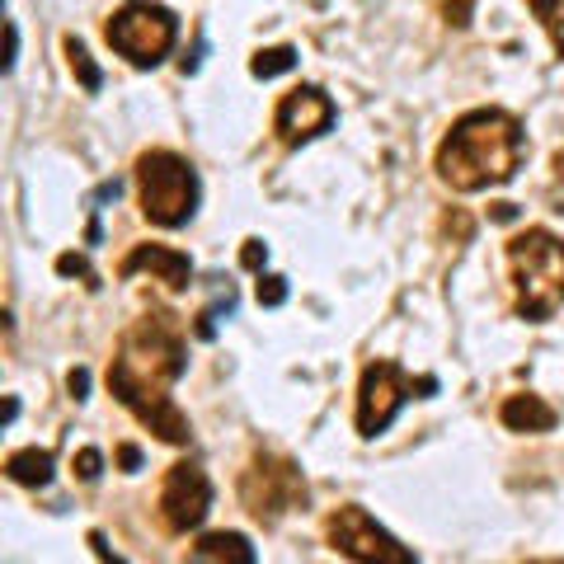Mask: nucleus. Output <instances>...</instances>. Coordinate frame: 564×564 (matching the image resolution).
Listing matches in <instances>:
<instances>
[{"instance_id": "f257e3e1", "label": "nucleus", "mask_w": 564, "mask_h": 564, "mask_svg": "<svg viewBox=\"0 0 564 564\" xmlns=\"http://www.w3.org/2000/svg\"><path fill=\"white\" fill-rule=\"evenodd\" d=\"M527 161L522 122L503 109H470L452 122V132L437 147V180L456 193H480L508 184Z\"/></svg>"}, {"instance_id": "f03ea898", "label": "nucleus", "mask_w": 564, "mask_h": 564, "mask_svg": "<svg viewBox=\"0 0 564 564\" xmlns=\"http://www.w3.org/2000/svg\"><path fill=\"white\" fill-rule=\"evenodd\" d=\"M508 273H513V306L522 321H551L564 306V240L541 226H527L508 240Z\"/></svg>"}, {"instance_id": "7ed1b4c3", "label": "nucleus", "mask_w": 564, "mask_h": 564, "mask_svg": "<svg viewBox=\"0 0 564 564\" xmlns=\"http://www.w3.org/2000/svg\"><path fill=\"white\" fill-rule=\"evenodd\" d=\"M188 367V344L184 329L170 311H151L128 329L118 358L109 367V381H132V386H174Z\"/></svg>"}, {"instance_id": "20e7f679", "label": "nucleus", "mask_w": 564, "mask_h": 564, "mask_svg": "<svg viewBox=\"0 0 564 564\" xmlns=\"http://www.w3.org/2000/svg\"><path fill=\"white\" fill-rule=\"evenodd\" d=\"M137 188H141V217L151 226H165V231L193 221V212H198V174L174 151H141Z\"/></svg>"}, {"instance_id": "39448f33", "label": "nucleus", "mask_w": 564, "mask_h": 564, "mask_svg": "<svg viewBox=\"0 0 564 564\" xmlns=\"http://www.w3.org/2000/svg\"><path fill=\"white\" fill-rule=\"evenodd\" d=\"M240 503L263 527H278L288 513L306 508V480L296 470V462H288L278 452H254V462L240 475Z\"/></svg>"}, {"instance_id": "423d86ee", "label": "nucleus", "mask_w": 564, "mask_h": 564, "mask_svg": "<svg viewBox=\"0 0 564 564\" xmlns=\"http://www.w3.org/2000/svg\"><path fill=\"white\" fill-rule=\"evenodd\" d=\"M104 39L137 70H151L170 57L174 39H180V20H174L165 6H151V0H128V6L104 24Z\"/></svg>"}, {"instance_id": "0eeeda50", "label": "nucleus", "mask_w": 564, "mask_h": 564, "mask_svg": "<svg viewBox=\"0 0 564 564\" xmlns=\"http://www.w3.org/2000/svg\"><path fill=\"white\" fill-rule=\"evenodd\" d=\"M325 541L339 551L344 560L358 564H414V551L400 545L386 527H377V518L358 503H344L325 518Z\"/></svg>"}, {"instance_id": "6e6552de", "label": "nucleus", "mask_w": 564, "mask_h": 564, "mask_svg": "<svg viewBox=\"0 0 564 564\" xmlns=\"http://www.w3.org/2000/svg\"><path fill=\"white\" fill-rule=\"evenodd\" d=\"M414 381L400 372L395 362H367L362 367V381H358V433L362 437H377L395 423V414L404 410Z\"/></svg>"}, {"instance_id": "1a4fd4ad", "label": "nucleus", "mask_w": 564, "mask_h": 564, "mask_svg": "<svg viewBox=\"0 0 564 564\" xmlns=\"http://www.w3.org/2000/svg\"><path fill=\"white\" fill-rule=\"evenodd\" d=\"M109 395L122 404V410H132L147 429L161 437V443L170 447H188V414L180 410V404L170 400V386H132V381H109Z\"/></svg>"}, {"instance_id": "9d476101", "label": "nucleus", "mask_w": 564, "mask_h": 564, "mask_svg": "<svg viewBox=\"0 0 564 564\" xmlns=\"http://www.w3.org/2000/svg\"><path fill=\"white\" fill-rule=\"evenodd\" d=\"M212 508V480L203 475V466L180 462L165 470V485H161V527L174 536L193 532Z\"/></svg>"}, {"instance_id": "9b49d317", "label": "nucleus", "mask_w": 564, "mask_h": 564, "mask_svg": "<svg viewBox=\"0 0 564 564\" xmlns=\"http://www.w3.org/2000/svg\"><path fill=\"white\" fill-rule=\"evenodd\" d=\"M334 128V104L321 85H296L292 95H282L278 113H273V132L282 147H302V141L321 137Z\"/></svg>"}, {"instance_id": "f8f14e48", "label": "nucleus", "mask_w": 564, "mask_h": 564, "mask_svg": "<svg viewBox=\"0 0 564 564\" xmlns=\"http://www.w3.org/2000/svg\"><path fill=\"white\" fill-rule=\"evenodd\" d=\"M137 273H151L155 282H165L170 292H184L193 278V263H188V254L170 250V245H137V250L118 263V278H137Z\"/></svg>"}, {"instance_id": "ddd939ff", "label": "nucleus", "mask_w": 564, "mask_h": 564, "mask_svg": "<svg viewBox=\"0 0 564 564\" xmlns=\"http://www.w3.org/2000/svg\"><path fill=\"white\" fill-rule=\"evenodd\" d=\"M499 419H503V429H513V433H551L555 423H560V414L545 404L541 395H508L503 400V410H499Z\"/></svg>"}, {"instance_id": "4468645a", "label": "nucleus", "mask_w": 564, "mask_h": 564, "mask_svg": "<svg viewBox=\"0 0 564 564\" xmlns=\"http://www.w3.org/2000/svg\"><path fill=\"white\" fill-rule=\"evenodd\" d=\"M188 560H198V564H254V545L245 541L240 532H212L203 536L198 545L188 551Z\"/></svg>"}, {"instance_id": "2eb2a0df", "label": "nucleus", "mask_w": 564, "mask_h": 564, "mask_svg": "<svg viewBox=\"0 0 564 564\" xmlns=\"http://www.w3.org/2000/svg\"><path fill=\"white\" fill-rule=\"evenodd\" d=\"M6 475L14 485H24V489H43L52 480V452H43V447L10 452L6 456Z\"/></svg>"}, {"instance_id": "dca6fc26", "label": "nucleus", "mask_w": 564, "mask_h": 564, "mask_svg": "<svg viewBox=\"0 0 564 564\" xmlns=\"http://www.w3.org/2000/svg\"><path fill=\"white\" fill-rule=\"evenodd\" d=\"M66 47V62H70V76H76L80 80V90H99V85H104V70L95 66V57H90V52H85V43H76V39H66L62 43Z\"/></svg>"}, {"instance_id": "f3484780", "label": "nucleus", "mask_w": 564, "mask_h": 564, "mask_svg": "<svg viewBox=\"0 0 564 564\" xmlns=\"http://www.w3.org/2000/svg\"><path fill=\"white\" fill-rule=\"evenodd\" d=\"M292 66H296V47H263V52H254V62H250V70H254L259 80L288 76Z\"/></svg>"}, {"instance_id": "a211bd4d", "label": "nucleus", "mask_w": 564, "mask_h": 564, "mask_svg": "<svg viewBox=\"0 0 564 564\" xmlns=\"http://www.w3.org/2000/svg\"><path fill=\"white\" fill-rule=\"evenodd\" d=\"M532 14L541 20V29L551 33V43L555 52L564 57V0H532Z\"/></svg>"}, {"instance_id": "6ab92c4d", "label": "nucleus", "mask_w": 564, "mask_h": 564, "mask_svg": "<svg viewBox=\"0 0 564 564\" xmlns=\"http://www.w3.org/2000/svg\"><path fill=\"white\" fill-rule=\"evenodd\" d=\"M475 6H480V0H437V10H443V20H447L452 29H470Z\"/></svg>"}, {"instance_id": "aec40b11", "label": "nucleus", "mask_w": 564, "mask_h": 564, "mask_svg": "<svg viewBox=\"0 0 564 564\" xmlns=\"http://www.w3.org/2000/svg\"><path fill=\"white\" fill-rule=\"evenodd\" d=\"M282 302H288V278L263 273L259 278V306H282Z\"/></svg>"}, {"instance_id": "412c9836", "label": "nucleus", "mask_w": 564, "mask_h": 564, "mask_svg": "<svg viewBox=\"0 0 564 564\" xmlns=\"http://www.w3.org/2000/svg\"><path fill=\"white\" fill-rule=\"evenodd\" d=\"M99 470H104V456H99V447H80L76 452V475L85 485H95L99 480Z\"/></svg>"}, {"instance_id": "4be33fe9", "label": "nucleus", "mask_w": 564, "mask_h": 564, "mask_svg": "<svg viewBox=\"0 0 564 564\" xmlns=\"http://www.w3.org/2000/svg\"><path fill=\"white\" fill-rule=\"evenodd\" d=\"M240 263H245V269H250V273H259L263 263H269V245H263V240H245Z\"/></svg>"}, {"instance_id": "5701e85b", "label": "nucleus", "mask_w": 564, "mask_h": 564, "mask_svg": "<svg viewBox=\"0 0 564 564\" xmlns=\"http://www.w3.org/2000/svg\"><path fill=\"white\" fill-rule=\"evenodd\" d=\"M57 273L62 278H90V263H85L80 254H62L57 259Z\"/></svg>"}, {"instance_id": "b1692460", "label": "nucleus", "mask_w": 564, "mask_h": 564, "mask_svg": "<svg viewBox=\"0 0 564 564\" xmlns=\"http://www.w3.org/2000/svg\"><path fill=\"white\" fill-rule=\"evenodd\" d=\"M66 391H70V400H85V395H90V372H85V367H76V372L66 377Z\"/></svg>"}, {"instance_id": "393cba45", "label": "nucleus", "mask_w": 564, "mask_h": 564, "mask_svg": "<svg viewBox=\"0 0 564 564\" xmlns=\"http://www.w3.org/2000/svg\"><path fill=\"white\" fill-rule=\"evenodd\" d=\"M14 57H20V29L6 24V70L14 66Z\"/></svg>"}, {"instance_id": "a878e982", "label": "nucleus", "mask_w": 564, "mask_h": 564, "mask_svg": "<svg viewBox=\"0 0 564 564\" xmlns=\"http://www.w3.org/2000/svg\"><path fill=\"white\" fill-rule=\"evenodd\" d=\"M118 466H122V470H137V466H141V452H137V447H118Z\"/></svg>"}, {"instance_id": "bb28decb", "label": "nucleus", "mask_w": 564, "mask_h": 564, "mask_svg": "<svg viewBox=\"0 0 564 564\" xmlns=\"http://www.w3.org/2000/svg\"><path fill=\"white\" fill-rule=\"evenodd\" d=\"M118 193H122V184L109 180V184H99V188H95V203H109V198H118Z\"/></svg>"}, {"instance_id": "cd10ccee", "label": "nucleus", "mask_w": 564, "mask_h": 564, "mask_svg": "<svg viewBox=\"0 0 564 564\" xmlns=\"http://www.w3.org/2000/svg\"><path fill=\"white\" fill-rule=\"evenodd\" d=\"M513 217H518L513 203H494V221H513Z\"/></svg>"}, {"instance_id": "c85d7f7f", "label": "nucleus", "mask_w": 564, "mask_h": 564, "mask_svg": "<svg viewBox=\"0 0 564 564\" xmlns=\"http://www.w3.org/2000/svg\"><path fill=\"white\" fill-rule=\"evenodd\" d=\"M90 545H95V555H99V560H113V551L104 545V536H99V532H90Z\"/></svg>"}, {"instance_id": "c756f323", "label": "nucleus", "mask_w": 564, "mask_h": 564, "mask_svg": "<svg viewBox=\"0 0 564 564\" xmlns=\"http://www.w3.org/2000/svg\"><path fill=\"white\" fill-rule=\"evenodd\" d=\"M555 174H560V184H564V151L555 155Z\"/></svg>"}]
</instances>
